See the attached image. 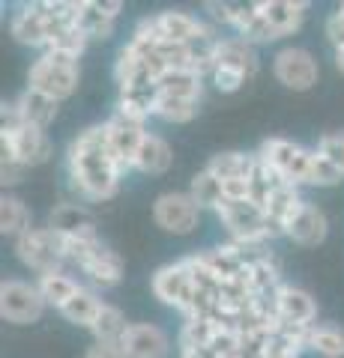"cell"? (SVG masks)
I'll return each mask as SVG.
<instances>
[{
    "label": "cell",
    "mask_w": 344,
    "mask_h": 358,
    "mask_svg": "<svg viewBox=\"0 0 344 358\" xmlns=\"http://www.w3.org/2000/svg\"><path fill=\"white\" fill-rule=\"evenodd\" d=\"M84 358H126V352H123V346L120 343H99V341H93L90 346H87Z\"/></svg>",
    "instance_id": "38"
},
{
    "label": "cell",
    "mask_w": 344,
    "mask_h": 358,
    "mask_svg": "<svg viewBox=\"0 0 344 358\" xmlns=\"http://www.w3.org/2000/svg\"><path fill=\"white\" fill-rule=\"evenodd\" d=\"M48 227L57 230L66 242H75V239H93L99 236L96 233V224L90 218L81 203H57L48 212Z\"/></svg>",
    "instance_id": "20"
},
{
    "label": "cell",
    "mask_w": 344,
    "mask_h": 358,
    "mask_svg": "<svg viewBox=\"0 0 344 358\" xmlns=\"http://www.w3.org/2000/svg\"><path fill=\"white\" fill-rule=\"evenodd\" d=\"M180 358H219L213 350H180Z\"/></svg>",
    "instance_id": "39"
},
{
    "label": "cell",
    "mask_w": 344,
    "mask_h": 358,
    "mask_svg": "<svg viewBox=\"0 0 344 358\" xmlns=\"http://www.w3.org/2000/svg\"><path fill=\"white\" fill-rule=\"evenodd\" d=\"M132 33H141V36L156 39V42L195 45V42H201L207 36H213L216 30L209 24H204V21L198 15H192V13H183V9H165V13L141 18Z\"/></svg>",
    "instance_id": "8"
},
{
    "label": "cell",
    "mask_w": 344,
    "mask_h": 358,
    "mask_svg": "<svg viewBox=\"0 0 344 358\" xmlns=\"http://www.w3.org/2000/svg\"><path fill=\"white\" fill-rule=\"evenodd\" d=\"M209 81L216 84L219 93H228V96H231V93H240V90L249 84V78L240 75V72H234V69H221V66H216L213 75H209Z\"/></svg>",
    "instance_id": "35"
},
{
    "label": "cell",
    "mask_w": 344,
    "mask_h": 358,
    "mask_svg": "<svg viewBox=\"0 0 344 358\" xmlns=\"http://www.w3.org/2000/svg\"><path fill=\"white\" fill-rule=\"evenodd\" d=\"M156 87H159V93L195 99V102H201V96H204V78L195 72H165Z\"/></svg>",
    "instance_id": "32"
},
{
    "label": "cell",
    "mask_w": 344,
    "mask_h": 358,
    "mask_svg": "<svg viewBox=\"0 0 344 358\" xmlns=\"http://www.w3.org/2000/svg\"><path fill=\"white\" fill-rule=\"evenodd\" d=\"M204 209L188 192H165L153 200V224L168 236H192L201 227Z\"/></svg>",
    "instance_id": "11"
},
{
    "label": "cell",
    "mask_w": 344,
    "mask_h": 358,
    "mask_svg": "<svg viewBox=\"0 0 344 358\" xmlns=\"http://www.w3.org/2000/svg\"><path fill=\"white\" fill-rule=\"evenodd\" d=\"M78 84H81V66L75 57H66V54L42 51L27 69V87L54 99V102L72 99L78 93Z\"/></svg>",
    "instance_id": "5"
},
{
    "label": "cell",
    "mask_w": 344,
    "mask_h": 358,
    "mask_svg": "<svg viewBox=\"0 0 344 358\" xmlns=\"http://www.w3.org/2000/svg\"><path fill=\"white\" fill-rule=\"evenodd\" d=\"M123 167L117 164L114 152L108 147L105 122L81 129L66 147V179L72 192L87 203H102L111 200L120 188Z\"/></svg>",
    "instance_id": "1"
},
{
    "label": "cell",
    "mask_w": 344,
    "mask_h": 358,
    "mask_svg": "<svg viewBox=\"0 0 344 358\" xmlns=\"http://www.w3.org/2000/svg\"><path fill=\"white\" fill-rule=\"evenodd\" d=\"M324 33L332 45V51H341L344 48V15L341 13H329L326 24H324Z\"/></svg>",
    "instance_id": "37"
},
{
    "label": "cell",
    "mask_w": 344,
    "mask_h": 358,
    "mask_svg": "<svg viewBox=\"0 0 344 358\" xmlns=\"http://www.w3.org/2000/svg\"><path fill=\"white\" fill-rule=\"evenodd\" d=\"M102 305H105V301H102V296H99L93 287H81L78 293H75V299L60 310V317H63L66 322H72V326L90 331V326L96 322Z\"/></svg>",
    "instance_id": "27"
},
{
    "label": "cell",
    "mask_w": 344,
    "mask_h": 358,
    "mask_svg": "<svg viewBox=\"0 0 344 358\" xmlns=\"http://www.w3.org/2000/svg\"><path fill=\"white\" fill-rule=\"evenodd\" d=\"M174 164V150L171 143L162 138L156 131H147V138H144L141 150L135 155V171L144 173V176H162L168 173Z\"/></svg>",
    "instance_id": "22"
},
{
    "label": "cell",
    "mask_w": 344,
    "mask_h": 358,
    "mask_svg": "<svg viewBox=\"0 0 344 358\" xmlns=\"http://www.w3.org/2000/svg\"><path fill=\"white\" fill-rule=\"evenodd\" d=\"M216 66H221V69H234V72L246 75L252 81V78L258 75V69H261L258 45H252V42L240 39V36H221L219 48H216Z\"/></svg>",
    "instance_id": "19"
},
{
    "label": "cell",
    "mask_w": 344,
    "mask_h": 358,
    "mask_svg": "<svg viewBox=\"0 0 344 358\" xmlns=\"http://www.w3.org/2000/svg\"><path fill=\"white\" fill-rule=\"evenodd\" d=\"M27 173V167L15 162L13 155H6V152H0V182H4V188H13L21 182V176Z\"/></svg>",
    "instance_id": "36"
},
{
    "label": "cell",
    "mask_w": 344,
    "mask_h": 358,
    "mask_svg": "<svg viewBox=\"0 0 344 358\" xmlns=\"http://www.w3.org/2000/svg\"><path fill=\"white\" fill-rule=\"evenodd\" d=\"M36 287H39L42 299H46V305L60 313L84 284H78V278H72L69 272H54V275L36 278Z\"/></svg>",
    "instance_id": "26"
},
{
    "label": "cell",
    "mask_w": 344,
    "mask_h": 358,
    "mask_svg": "<svg viewBox=\"0 0 344 358\" xmlns=\"http://www.w3.org/2000/svg\"><path fill=\"white\" fill-rule=\"evenodd\" d=\"M273 78L284 90L308 93V90H315L317 81H320V63L308 48L284 45V48H279L273 54Z\"/></svg>",
    "instance_id": "12"
},
{
    "label": "cell",
    "mask_w": 344,
    "mask_h": 358,
    "mask_svg": "<svg viewBox=\"0 0 344 358\" xmlns=\"http://www.w3.org/2000/svg\"><path fill=\"white\" fill-rule=\"evenodd\" d=\"M275 322L284 326H299V329H312L317 322V301L315 296L303 287L284 284L275 296Z\"/></svg>",
    "instance_id": "16"
},
{
    "label": "cell",
    "mask_w": 344,
    "mask_h": 358,
    "mask_svg": "<svg viewBox=\"0 0 344 358\" xmlns=\"http://www.w3.org/2000/svg\"><path fill=\"white\" fill-rule=\"evenodd\" d=\"M33 227H36V224H33V212L25 200L9 194V192L0 197V233H4V236L15 242L25 236V233H30Z\"/></svg>",
    "instance_id": "25"
},
{
    "label": "cell",
    "mask_w": 344,
    "mask_h": 358,
    "mask_svg": "<svg viewBox=\"0 0 344 358\" xmlns=\"http://www.w3.org/2000/svg\"><path fill=\"white\" fill-rule=\"evenodd\" d=\"M336 13H341V15H344V3H338V9H336Z\"/></svg>",
    "instance_id": "41"
},
{
    "label": "cell",
    "mask_w": 344,
    "mask_h": 358,
    "mask_svg": "<svg viewBox=\"0 0 344 358\" xmlns=\"http://www.w3.org/2000/svg\"><path fill=\"white\" fill-rule=\"evenodd\" d=\"M332 60H336V69L344 75V48L341 51H336V54H332Z\"/></svg>",
    "instance_id": "40"
},
{
    "label": "cell",
    "mask_w": 344,
    "mask_h": 358,
    "mask_svg": "<svg viewBox=\"0 0 344 358\" xmlns=\"http://www.w3.org/2000/svg\"><path fill=\"white\" fill-rule=\"evenodd\" d=\"M75 18H78V0H36V3L18 6V13L9 21V33L15 42L39 48L42 54L60 30L75 24Z\"/></svg>",
    "instance_id": "2"
},
{
    "label": "cell",
    "mask_w": 344,
    "mask_h": 358,
    "mask_svg": "<svg viewBox=\"0 0 344 358\" xmlns=\"http://www.w3.org/2000/svg\"><path fill=\"white\" fill-rule=\"evenodd\" d=\"M261 162L270 164L275 173H279L284 182L291 185H308V176H312V159L315 150H305L303 143H296L291 138H266L261 143Z\"/></svg>",
    "instance_id": "9"
},
{
    "label": "cell",
    "mask_w": 344,
    "mask_h": 358,
    "mask_svg": "<svg viewBox=\"0 0 344 358\" xmlns=\"http://www.w3.org/2000/svg\"><path fill=\"white\" fill-rule=\"evenodd\" d=\"M150 289L162 305L180 310L186 317L188 308H192V299H195V281H192V272H188L186 260H177V263L156 268V272H153V281H150Z\"/></svg>",
    "instance_id": "13"
},
{
    "label": "cell",
    "mask_w": 344,
    "mask_h": 358,
    "mask_svg": "<svg viewBox=\"0 0 344 358\" xmlns=\"http://www.w3.org/2000/svg\"><path fill=\"white\" fill-rule=\"evenodd\" d=\"M129 326L132 322L126 320V313L120 310L117 305H108L105 301L102 310H99V317H96V322L90 326V334H93V341H99V343H120Z\"/></svg>",
    "instance_id": "29"
},
{
    "label": "cell",
    "mask_w": 344,
    "mask_h": 358,
    "mask_svg": "<svg viewBox=\"0 0 344 358\" xmlns=\"http://www.w3.org/2000/svg\"><path fill=\"white\" fill-rule=\"evenodd\" d=\"M66 257H69V263L84 272V278L90 281V287L96 289H111L123 281V257H120L114 248H108V245L93 236V239H75V242H66Z\"/></svg>",
    "instance_id": "4"
},
{
    "label": "cell",
    "mask_w": 344,
    "mask_h": 358,
    "mask_svg": "<svg viewBox=\"0 0 344 358\" xmlns=\"http://www.w3.org/2000/svg\"><path fill=\"white\" fill-rule=\"evenodd\" d=\"M198 105L195 99H183V96H171V93H159L156 96V120L171 122V126H183L198 117Z\"/></svg>",
    "instance_id": "30"
},
{
    "label": "cell",
    "mask_w": 344,
    "mask_h": 358,
    "mask_svg": "<svg viewBox=\"0 0 344 358\" xmlns=\"http://www.w3.org/2000/svg\"><path fill=\"white\" fill-rule=\"evenodd\" d=\"M46 299H42L36 281H21V278H6L0 284V317L9 326H33L46 317Z\"/></svg>",
    "instance_id": "10"
},
{
    "label": "cell",
    "mask_w": 344,
    "mask_h": 358,
    "mask_svg": "<svg viewBox=\"0 0 344 358\" xmlns=\"http://www.w3.org/2000/svg\"><path fill=\"white\" fill-rule=\"evenodd\" d=\"M305 346L320 358H344V329L336 322H315L308 329Z\"/></svg>",
    "instance_id": "28"
},
{
    "label": "cell",
    "mask_w": 344,
    "mask_h": 358,
    "mask_svg": "<svg viewBox=\"0 0 344 358\" xmlns=\"http://www.w3.org/2000/svg\"><path fill=\"white\" fill-rule=\"evenodd\" d=\"M344 182V173L338 171L332 162H326L324 155L315 150V159H312V176H308V185H317V188H332V185H341Z\"/></svg>",
    "instance_id": "33"
},
{
    "label": "cell",
    "mask_w": 344,
    "mask_h": 358,
    "mask_svg": "<svg viewBox=\"0 0 344 358\" xmlns=\"http://www.w3.org/2000/svg\"><path fill=\"white\" fill-rule=\"evenodd\" d=\"M188 194H192V200L201 209H219L221 203H225V192H221V182L213 176L204 167V171H198L195 176H192V182H188Z\"/></svg>",
    "instance_id": "31"
},
{
    "label": "cell",
    "mask_w": 344,
    "mask_h": 358,
    "mask_svg": "<svg viewBox=\"0 0 344 358\" xmlns=\"http://www.w3.org/2000/svg\"><path fill=\"white\" fill-rule=\"evenodd\" d=\"M120 346H123L126 358H168L171 355L168 331L159 329L156 322H132Z\"/></svg>",
    "instance_id": "17"
},
{
    "label": "cell",
    "mask_w": 344,
    "mask_h": 358,
    "mask_svg": "<svg viewBox=\"0 0 344 358\" xmlns=\"http://www.w3.org/2000/svg\"><path fill=\"white\" fill-rule=\"evenodd\" d=\"M105 134H108V147L114 152L117 164L123 167V173L135 171V155L141 150L144 138H147V126L114 110V114L105 120Z\"/></svg>",
    "instance_id": "14"
},
{
    "label": "cell",
    "mask_w": 344,
    "mask_h": 358,
    "mask_svg": "<svg viewBox=\"0 0 344 358\" xmlns=\"http://www.w3.org/2000/svg\"><path fill=\"white\" fill-rule=\"evenodd\" d=\"M305 13H308L305 0H263V18L275 39L294 36L303 27Z\"/></svg>",
    "instance_id": "21"
},
{
    "label": "cell",
    "mask_w": 344,
    "mask_h": 358,
    "mask_svg": "<svg viewBox=\"0 0 344 358\" xmlns=\"http://www.w3.org/2000/svg\"><path fill=\"white\" fill-rule=\"evenodd\" d=\"M326 236H329V218L312 200H305L291 218V224L284 227V239L299 245V248H317V245L326 242Z\"/></svg>",
    "instance_id": "15"
},
{
    "label": "cell",
    "mask_w": 344,
    "mask_h": 358,
    "mask_svg": "<svg viewBox=\"0 0 344 358\" xmlns=\"http://www.w3.org/2000/svg\"><path fill=\"white\" fill-rule=\"evenodd\" d=\"M254 164H258V152H240V150H228V152H216L207 162V171L213 173L219 182L228 179H252Z\"/></svg>",
    "instance_id": "24"
},
{
    "label": "cell",
    "mask_w": 344,
    "mask_h": 358,
    "mask_svg": "<svg viewBox=\"0 0 344 358\" xmlns=\"http://www.w3.org/2000/svg\"><path fill=\"white\" fill-rule=\"evenodd\" d=\"M216 218L237 245H266L282 236V230L266 218V212L252 200H225L216 209Z\"/></svg>",
    "instance_id": "6"
},
{
    "label": "cell",
    "mask_w": 344,
    "mask_h": 358,
    "mask_svg": "<svg viewBox=\"0 0 344 358\" xmlns=\"http://www.w3.org/2000/svg\"><path fill=\"white\" fill-rule=\"evenodd\" d=\"M13 248H15L18 263L30 268L36 278L66 272V263H69V257H66V239L57 230H51L48 224L25 233L21 239L13 242Z\"/></svg>",
    "instance_id": "7"
},
{
    "label": "cell",
    "mask_w": 344,
    "mask_h": 358,
    "mask_svg": "<svg viewBox=\"0 0 344 358\" xmlns=\"http://www.w3.org/2000/svg\"><path fill=\"white\" fill-rule=\"evenodd\" d=\"M315 150L344 173V131H329V134H324V138L317 141Z\"/></svg>",
    "instance_id": "34"
},
{
    "label": "cell",
    "mask_w": 344,
    "mask_h": 358,
    "mask_svg": "<svg viewBox=\"0 0 344 358\" xmlns=\"http://www.w3.org/2000/svg\"><path fill=\"white\" fill-rule=\"evenodd\" d=\"M0 152L13 155L15 162H21L25 167H39L51 162L54 155V143L48 138L46 129L27 126L25 120L18 117L15 102L4 105V126H0Z\"/></svg>",
    "instance_id": "3"
},
{
    "label": "cell",
    "mask_w": 344,
    "mask_h": 358,
    "mask_svg": "<svg viewBox=\"0 0 344 358\" xmlns=\"http://www.w3.org/2000/svg\"><path fill=\"white\" fill-rule=\"evenodd\" d=\"M120 13H123L120 0H78V18H75V24H78V30L90 42H99V39L105 42L114 33V21Z\"/></svg>",
    "instance_id": "18"
},
{
    "label": "cell",
    "mask_w": 344,
    "mask_h": 358,
    "mask_svg": "<svg viewBox=\"0 0 344 358\" xmlns=\"http://www.w3.org/2000/svg\"><path fill=\"white\" fill-rule=\"evenodd\" d=\"M15 110H18V117L25 120L27 126H36V129L48 131V126L57 120L60 102H54V99L42 96V93H36V90H30V87H25V93L15 99Z\"/></svg>",
    "instance_id": "23"
}]
</instances>
